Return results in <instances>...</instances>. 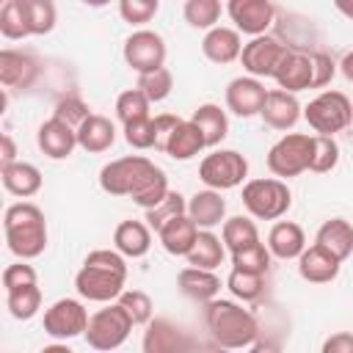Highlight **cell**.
<instances>
[{
  "instance_id": "ba28073f",
  "label": "cell",
  "mask_w": 353,
  "mask_h": 353,
  "mask_svg": "<svg viewBox=\"0 0 353 353\" xmlns=\"http://www.w3.org/2000/svg\"><path fill=\"white\" fill-rule=\"evenodd\" d=\"M309 157H312V135L306 132H287L281 135L270 152H268V168L279 179L298 176L309 171Z\"/></svg>"
},
{
  "instance_id": "ac0fdd59",
  "label": "cell",
  "mask_w": 353,
  "mask_h": 353,
  "mask_svg": "<svg viewBox=\"0 0 353 353\" xmlns=\"http://www.w3.org/2000/svg\"><path fill=\"white\" fill-rule=\"evenodd\" d=\"M339 268H342V259L334 256L328 248L323 245H306L298 256V273L303 281L309 284H328L339 276Z\"/></svg>"
},
{
  "instance_id": "f35d334b",
  "label": "cell",
  "mask_w": 353,
  "mask_h": 353,
  "mask_svg": "<svg viewBox=\"0 0 353 353\" xmlns=\"http://www.w3.org/2000/svg\"><path fill=\"white\" fill-rule=\"evenodd\" d=\"M226 287H229V292L234 295V298H240V301H256V298H262V292H265V276L262 273H251V270H240V268H232V273H229V279H226Z\"/></svg>"
},
{
  "instance_id": "d590c367",
  "label": "cell",
  "mask_w": 353,
  "mask_h": 353,
  "mask_svg": "<svg viewBox=\"0 0 353 353\" xmlns=\"http://www.w3.org/2000/svg\"><path fill=\"white\" fill-rule=\"evenodd\" d=\"M221 11H223L221 0H185V6H182L185 22L190 28H196V30L215 28L221 22Z\"/></svg>"
},
{
  "instance_id": "b9f144b4",
  "label": "cell",
  "mask_w": 353,
  "mask_h": 353,
  "mask_svg": "<svg viewBox=\"0 0 353 353\" xmlns=\"http://www.w3.org/2000/svg\"><path fill=\"white\" fill-rule=\"evenodd\" d=\"M25 3V14L30 22V36H47L55 22H58V11L52 0H22Z\"/></svg>"
},
{
  "instance_id": "8d00e7d4",
  "label": "cell",
  "mask_w": 353,
  "mask_h": 353,
  "mask_svg": "<svg viewBox=\"0 0 353 353\" xmlns=\"http://www.w3.org/2000/svg\"><path fill=\"white\" fill-rule=\"evenodd\" d=\"M0 33L6 39H28L30 36V22L25 14L22 0H6L0 8Z\"/></svg>"
},
{
  "instance_id": "9f6ffc18",
  "label": "cell",
  "mask_w": 353,
  "mask_h": 353,
  "mask_svg": "<svg viewBox=\"0 0 353 353\" xmlns=\"http://www.w3.org/2000/svg\"><path fill=\"white\" fill-rule=\"evenodd\" d=\"M334 6H336V11H339L345 19L353 22V0H334Z\"/></svg>"
},
{
  "instance_id": "f907efd6",
  "label": "cell",
  "mask_w": 353,
  "mask_h": 353,
  "mask_svg": "<svg viewBox=\"0 0 353 353\" xmlns=\"http://www.w3.org/2000/svg\"><path fill=\"white\" fill-rule=\"evenodd\" d=\"M336 69H339V63L328 52H312V72H314L312 74V88H325L334 80Z\"/></svg>"
},
{
  "instance_id": "6f0895ef",
  "label": "cell",
  "mask_w": 353,
  "mask_h": 353,
  "mask_svg": "<svg viewBox=\"0 0 353 353\" xmlns=\"http://www.w3.org/2000/svg\"><path fill=\"white\" fill-rule=\"evenodd\" d=\"M83 6H88V8H102V6H108L110 0H80Z\"/></svg>"
},
{
  "instance_id": "7c38bea8",
  "label": "cell",
  "mask_w": 353,
  "mask_h": 353,
  "mask_svg": "<svg viewBox=\"0 0 353 353\" xmlns=\"http://www.w3.org/2000/svg\"><path fill=\"white\" fill-rule=\"evenodd\" d=\"M287 52V44H281L279 39L262 33V36H251V41L243 44V52H240V63L248 74L254 77H273L276 74V66L281 61V55Z\"/></svg>"
},
{
  "instance_id": "816d5d0a",
  "label": "cell",
  "mask_w": 353,
  "mask_h": 353,
  "mask_svg": "<svg viewBox=\"0 0 353 353\" xmlns=\"http://www.w3.org/2000/svg\"><path fill=\"white\" fill-rule=\"evenodd\" d=\"M176 124H179V116H171V113L154 116V135H157L154 149L157 152H165V143H168V138H171V132H174Z\"/></svg>"
},
{
  "instance_id": "ffe728a7",
  "label": "cell",
  "mask_w": 353,
  "mask_h": 353,
  "mask_svg": "<svg viewBox=\"0 0 353 353\" xmlns=\"http://www.w3.org/2000/svg\"><path fill=\"white\" fill-rule=\"evenodd\" d=\"M143 353H176V350H188L193 347L190 336L171 320L157 317L146 323V334H143Z\"/></svg>"
},
{
  "instance_id": "f546056e",
  "label": "cell",
  "mask_w": 353,
  "mask_h": 353,
  "mask_svg": "<svg viewBox=\"0 0 353 353\" xmlns=\"http://www.w3.org/2000/svg\"><path fill=\"white\" fill-rule=\"evenodd\" d=\"M314 243L323 245V248H328L334 256H339L345 262L353 254V223L345 221V218H331V221H325L317 229Z\"/></svg>"
},
{
  "instance_id": "ee69618b",
  "label": "cell",
  "mask_w": 353,
  "mask_h": 353,
  "mask_svg": "<svg viewBox=\"0 0 353 353\" xmlns=\"http://www.w3.org/2000/svg\"><path fill=\"white\" fill-rule=\"evenodd\" d=\"M138 88H141L152 102H163V99L171 94V88H174V74H171L165 66H160V69H154V72H143V74H138Z\"/></svg>"
},
{
  "instance_id": "44dd1931",
  "label": "cell",
  "mask_w": 353,
  "mask_h": 353,
  "mask_svg": "<svg viewBox=\"0 0 353 353\" xmlns=\"http://www.w3.org/2000/svg\"><path fill=\"white\" fill-rule=\"evenodd\" d=\"M39 77V63L19 50H0V83L6 88H30Z\"/></svg>"
},
{
  "instance_id": "4316f807",
  "label": "cell",
  "mask_w": 353,
  "mask_h": 353,
  "mask_svg": "<svg viewBox=\"0 0 353 353\" xmlns=\"http://www.w3.org/2000/svg\"><path fill=\"white\" fill-rule=\"evenodd\" d=\"M113 245L127 259H141L152 248V226L143 221H121L113 229Z\"/></svg>"
},
{
  "instance_id": "6da1fadb",
  "label": "cell",
  "mask_w": 353,
  "mask_h": 353,
  "mask_svg": "<svg viewBox=\"0 0 353 353\" xmlns=\"http://www.w3.org/2000/svg\"><path fill=\"white\" fill-rule=\"evenodd\" d=\"M127 256L116 248H94L88 251L83 268L74 273V290L80 298L94 303H110L124 292L127 281Z\"/></svg>"
},
{
  "instance_id": "681fc988",
  "label": "cell",
  "mask_w": 353,
  "mask_h": 353,
  "mask_svg": "<svg viewBox=\"0 0 353 353\" xmlns=\"http://www.w3.org/2000/svg\"><path fill=\"white\" fill-rule=\"evenodd\" d=\"M28 284H36V270H33V265H28V259H19V262H14V265H8L3 270V287H6V292L19 290V287H28Z\"/></svg>"
},
{
  "instance_id": "d6a6232c",
  "label": "cell",
  "mask_w": 353,
  "mask_h": 353,
  "mask_svg": "<svg viewBox=\"0 0 353 353\" xmlns=\"http://www.w3.org/2000/svg\"><path fill=\"white\" fill-rule=\"evenodd\" d=\"M168 190H171V188H168V176H165V171L157 168V165L152 163V168L138 179V185H135V190L130 193V199H132L138 207L152 210L154 204H160V201L165 199Z\"/></svg>"
},
{
  "instance_id": "e0dca14e",
  "label": "cell",
  "mask_w": 353,
  "mask_h": 353,
  "mask_svg": "<svg viewBox=\"0 0 353 353\" xmlns=\"http://www.w3.org/2000/svg\"><path fill=\"white\" fill-rule=\"evenodd\" d=\"M259 116L273 130H292L298 124V119L303 116V108H301V102H298V97L292 91L273 88V91H268Z\"/></svg>"
},
{
  "instance_id": "52a82bcc",
  "label": "cell",
  "mask_w": 353,
  "mask_h": 353,
  "mask_svg": "<svg viewBox=\"0 0 353 353\" xmlns=\"http://www.w3.org/2000/svg\"><path fill=\"white\" fill-rule=\"evenodd\" d=\"M248 176V160L237 149H215L199 163V179L215 190H232Z\"/></svg>"
},
{
  "instance_id": "e575fe53",
  "label": "cell",
  "mask_w": 353,
  "mask_h": 353,
  "mask_svg": "<svg viewBox=\"0 0 353 353\" xmlns=\"http://www.w3.org/2000/svg\"><path fill=\"white\" fill-rule=\"evenodd\" d=\"M6 306H8V314L14 320L36 317V312L41 309V290H39V284H28V287L6 292Z\"/></svg>"
},
{
  "instance_id": "db71d44e",
  "label": "cell",
  "mask_w": 353,
  "mask_h": 353,
  "mask_svg": "<svg viewBox=\"0 0 353 353\" xmlns=\"http://www.w3.org/2000/svg\"><path fill=\"white\" fill-rule=\"evenodd\" d=\"M0 146H3V154H0L3 165L14 163V160H17V143H14V138H11L8 132H3V135H0Z\"/></svg>"
},
{
  "instance_id": "cb8c5ba5",
  "label": "cell",
  "mask_w": 353,
  "mask_h": 353,
  "mask_svg": "<svg viewBox=\"0 0 353 353\" xmlns=\"http://www.w3.org/2000/svg\"><path fill=\"white\" fill-rule=\"evenodd\" d=\"M0 179H3V188L19 199H30L41 190V171L25 160H14L8 165H0Z\"/></svg>"
},
{
  "instance_id": "d4e9b609",
  "label": "cell",
  "mask_w": 353,
  "mask_h": 353,
  "mask_svg": "<svg viewBox=\"0 0 353 353\" xmlns=\"http://www.w3.org/2000/svg\"><path fill=\"white\" fill-rule=\"evenodd\" d=\"M157 237L163 243V248L171 254V256H188V251L193 248L196 237H199V226L193 223V218L185 212V215H176L171 218L168 223H163L157 229Z\"/></svg>"
},
{
  "instance_id": "83f0119b",
  "label": "cell",
  "mask_w": 353,
  "mask_h": 353,
  "mask_svg": "<svg viewBox=\"0 0 353 353\" xmlns=\"http://www.w3.org/2000/svg\"><path fill=\"white\" fill-rule=\"evenodd\" d=\"M201 149H207V141L201 135V130L193 124V119H179V124L174 127L168 143H165V154L171 160H193L196 154H201Z\"/></svg>"
},
{
  "instance_id": "f1b7e54d",
  "label": "cell",
  "mask_w": 353,
  "mask_h": 353,
  "mask_svg": "<svg viewBox=\"0 0 353 353\" xmlns=\"http://www.w3.org/2000/svg\"><path fill=\"white\" fill-rule=\"evenodd\" d=\"M116 141V127L108 116H99V113H91L80 127H77V146L91 152V154H99V152H108Z\"/></svg>"
},
{
  "instance_id": "74e56055",
  "label": "cell",
  "mask_w": 353,
  "mask_h": 353,
  "mask_svg": "<svg viewBox=\"0 0 353 353\" xmlns=\"http://www.w3.org/2000/svg\"><path fill=\"white\" fill-rule=\"evenodd\" d=\"M339 163V143L334 135H312V157H309V171L314 174H328Z\"/></svg>"
},
{
  "instance_id": "60d3db41",
  "label": "cell",
  "mask_w": 353,
  "mask_h": 353,
  "mask_svg": "<svg viewBox=\"0 0 353 353\" xmlns=\"http://www.w3.org/2000/svg\"><path fill=\"white\" fill-rule=\"evenodd\" d=\"M270 256H273V254H270L268 243L259 240V243H254V245H245V248L234 251V254H232V268L268 276V270H270Z\"/></svg>"
},
{
  "instance_id": "f5cc1de1",
  "label": "cell",
  "mask_w": 353,
  "mask_h": 353,
  "mask_svg": "<svg viewBox=\"0 0 353 353\" xmlns=\"http://www.w3.org/2000/svg\"><path fill=\"white\" fill-rule=\"evenodd\" d=\"M323 353H353V334L336 331L323 342Z\"/></svg>"
},
{
  "instance_id": "7402d4cb",
  "label": "cell",
  "mask_w": 353,
  "mask_h": 353,
  "mask_svg": "<svg viewBox=\"0 0 353 353\" xmlns=\"http://www.w3.org/2000/svg\"><path fill=\"white\" fill-rule=\"evenodd\" d=\"M188 215L193 218V223L199 229H215L226 221V201L221 196V190L215 188H204L196 190L188 199Z\"/></svg>"
},
{
  "instance_id": "603a6c76",
  "label": "cell",
  "mask_w": 353,
  "mask_h": 353,
  "mask_svg": "<svg viewBox=\"0 0 353 353\" xmlns=\"http://www.w3.org/2000/svg\"><path fill=\"white\" fill-rule=\"evenodd\" d=\"M176 287H179V292L185 298H190L196 303H207V301L218 298L221 279L210 268H193V265H188V268H182L176 273Z\"/></svg>"
},
{
  "instance_id": "1f68e13d",
  "label": "cell",
  "mask_w": 353,
  "mask_h": 353,
  "mask_svg": "<svg viewBox=\"0 0 353 353\" xmlns=\"http://www.w3.org/2000/svg\"><path fill=\"white\" fill-rule=\"evenodd\" d=\"M223 254H226V245L218 234H212V229H199V237L193 243V248L188 251V265L193 268H210L215 270L221 262H223Z\"/></svg>"
},
{
  "instance_id": "f6af8a7d",
  "label": "cell",
  "mask_w": 353,
  "mask_h": 353,
  "mask_svg": "<svg viewBox=\"0 0 353 353\" xmlns=\"http://www.w3.org/2000/svg\"><path fill=\"white\" fill-rule=\"evenodd\" d=\"M116 301L124 306V312L130 314V320H132L135 325H146V323L152 320L154 306H152V298H149L143 290H124Z\"/></svg>"
},
{
  "instance_id": "c3c4849f",
  "label": "cell",
  "mask_w": 353,
  "mask_h": 353,
  "mask_svg": "<svg viewBox=\"0 0 353 353\" xmlns=\"http://www.w3.org/2000/svg\"><path fill=\"white\" fill-rule=\"evenodd\" d=\"M52 116H58V119H63L66 124H72L74 130L91 116V110H88V105L80 99V97H74V94H69V97H63V99H58V105H55V113Z\"/></svg>"
},
{
  "instance_id": "bcb514c9",
  "label": "cell",
  "mask_w": 353,
  "mask_h": 353,
  "mask_svg": "<svg viewBox=\"0 0 353 353\" xmlns=\"http://www.w3.org/2000/svg\"><path fill=\"white\" fill-rule=\"evenodd\" d=\"M160 0H119V17L130 25H146L154 19Z\"/></svg>"
},
{
  "instance_id": "7bdbcfd3",
  "label": "cell",
  "mask_w": 353,
  "mask_h": 353,
  "mask_svg": "<svg viewBox=\"0 0 353 353\" xmlns=\"http://www.w3.org/2000/svg\"><path fill=\"white\" fill-rule=\"evenodd\" d=\"M146 212V223L157 232L163 223H168L171 218H176V215H185L188 212V201H185V196L182 193H176V190H168L165 193V199L160 201V204H154L152 210H143Z\"/></svg>"
},
{
  "instance_id": "836d02e7",
  "label": "cell",
  "mask_w": 353,
  "mask_h": 353,
  "mask_svg": "<svg viewBox=\"0 0 353 353\" xmlns=\"http://www.w3.org/2000/svg\"><path fill=\"white\" fill-rule=\"evenodd\" d=\"M221 240H223L226 251L234 254V251H240L245 245L259 243V229H256V223L248 215H232L221 226Z\"/></svg>"
},
{
  "instance_id": "ab89813d",
  "label": "cell",
  "mask_w": 353,
  "mask_h": 353,
  "mask_svg": "<svg viewBox=\"0 0 353 353\" xmlns=\"http://www.w3.org/2000/svg\"><path fill=\"white\" fill-rule=\"evenodd\" d=\"M149 105L152 99L135 85V88H127L116 97V116L121 124H130V121H138V119H146L149 116Z\"/></svg>"
},
{
  "instance_id": "30bf717a",
  "label": "cell",
  "mask_w": 353,
  "mask_h": 353,
  "mask_svg": "<svg viewBox=\"0 0 353 353\" xmlns=\"http://www.w3.org/2000/svg\"><path fill=\"white\" fill-rule=\"evenodd\" d=\"M152 168V160L143 154H127L119 160H110L99 171V188L108 196H127L135 190L138 179Z\"/></svg>"
},
{
  "instance_id": "7dc6e473",
  "label": "cell",
  "mask_w": 353,
  "mask_h": 353,
  "mask_svg": "<svg viewBox=\"0 0 353 353\" xmlns=\"http://www.w3.org/2000/svg\"><path fill=\"white\" fill-rule=\"evenodd\" d=\"M124 141L132 146V149H154V119L146 116V119H138V121H130L124 124Z\"/></svg>"
},
{
  "instance_id": "4dcf8cb0",
  "label": "cell",
  "mask_w": 353,
  "mask_h": 353,
  "mask_svg": "<svg viewBox=\"0 0 353 353\" xmlns=\"http://www.w3.org/2000/svg\"><path fill=\"white\" fill-rule=\"evenodd\" d=\"M193 124L201 130V135H204V141H207V146L212 149V146H218L226 135H229V119H226V110L221 108V105H215V102H204V105H199L196 110H193Z\"/></svg>"
},
{
  "instance_id": "d6986e66",
  "label": "cell",
  "mask_w": 353,
  "mask_h": 353,
  "mask_svg": "<svg viewBox=\"0 0 353 353\" xmlns=\"http://www.w3.org/2000/svg\"><path fill=\"white\" fill-rule=\"evenodd\" d=\"M201 52L207 61L223 66L232 61H240L243 52V33L237 28H226V25H215L204 33L201 39Z\"/></svg>"
},
{
  "instance_id": "5b68a950",
  "label": "cell",
  "mask_w": 353,
  "mask_h": 353,
  "mask_svg": "<svg viewBox=\"0 0 353 353\" xmlns=\"http://www.w3.org/2000/svg\"><path fill=\"white\" fill-rule=\"evenodd\" d=\"M303 119L317 135H336L353 124V102L342 91H320L303 108Z\"/></svg>"
},
{
  "instance_id": "9a60e30c",
  "label": "cell",
  "mask_w": 353,
  "mask_h": 353,
  "mask_svg": "<svg viewBox=\"0 0 353 353\" xmlns=\"http://www.w3.org/2000/svg\"><path fill=\"white\" fill-rule=\"evenodd\" d=\"M312 52H303V50H295V47H287V52L281 55L279 66H276V74L273 80L279 83V88L284 91H306L312 88Z\"/></svg>"
},
{
  "instance_id": "7a4b0ae2",
  "label": "cell",
  "mask_w": 353,
  "mask_h": 353,
  "mask_svg": "<svg viewBox=\"0 0 353 353\" xmlns=\"http://www.w3.org/2000/svg\"><path fill=\"white\" fill-rule=\"evenodd\" d=\"M201 320H204V328L218 347L243 350V347H254L259 339L256 317L234 301H226V298L207 301L201 309Z\"/></svg>"
},
{
  "instance_id": "2e32d148",
  "label": "cell",
  "mask_w": 353,
  "mask_h": 353,
  "mask_svg": "<svg viewBox=\"0 0 353 353\" xmlns=\"http://www.w3.org/2000/svg\"><path fill=\"white\" fill-rule=\"evenodd\" d=\"M36 143L50 160H66L77 146V130L72 124H66L63 119L50 116L47 121L39 124Z\"/></svg>"
},
{
  "instance_id": "9c48e42d",
  "label": "cell",
  "mask_w": 353,
  "mask_h": 353,
  "mask_svg": "<svg viewBox=\"0 0 353 353\" xmlns=\"http://www.w3.org/2000/svg\"><path fill=\"white\" fill-rule=\"evenodd\" d=\"M124 61L132 72L143 74V72H154L160 66H165V39L157 30L149 28H138L124 39Z\"/></svg>"
},
{
  "instance_id": "8992f818",
  "label": "cell",
  "mask_w": 353,
  "mask_h": 353,
  "mask_svg": "<svg viewBox=\"0 0 353 353\" xmlns=\"http://www.w3.org/2000/svg\"><path fill=\"white\" fill-rule=\"evenodd\" d=\"M132 325L135 323L130 320L124 306L119 301H110L105 309H99L88 317V328L83 336H85L88 347H94V350H116L127 342Z\"/></svg>"
},
{
  "instance_id": "4fadbf2b",
  "label": "cell",
  "mask_w": 353,
  "mask_h": 353,
  "mask_svg": "<svg viewBox=\"0 0 353 353\" xmlns=\"http://www.w3.org/2000/svg\"><path fill=\"white\" fill-rule=\"evenodd\" d=\"M265 97H268V88L259 77L240 74V77L229 80L223 99H226V110H232L240 119H251V116H259V110L265 105Z\"/></svg>"
},
{
  "instance_id": "3957f363",
  "label": "cell",
  "mask_w": 353,
  "mask_h": 353,
  "mask_svg": "<svg viewBox=\"0 0 353 353\" xmlns=\"http://www.w3.org/2000/svg\"><path fill=\"white\" fill-rule=\"evenodd\" d=\"M3 232L8 251L19 259H36L47 248V221L33 201H17L6 207Z\"/></svg>"
},
{
  "instance_id": "484cf974",
  "label": "cell",
  "mask_w": 353,
  "mask_h": 353,
  "mask_svg": "<svg viewBox=\"0 0 353 353\" xmlns=\"http://www.w3.org/2000/svg\"><path fill=\"white\" fill-rule=\"evenodd\" d=\"M268 248L276 259H298L306 248V234L295 221H276L268 232Z\"/></svg>"
},
{
  "instance_id": "8fae6325",
  "label": "cell",
  "mask_w": 353,
  "mask_h": 353,
  "mask_svg": "<svg viewBox=\"0 0 353 353\" xmlns=\"http://www.w3.org/2000/svg\"><path fill=\"white\" fill-rule=\"evenodd\" d=\"M88 309L74 298H61L44 312V334L52 339H74L88 328Z\"/></svg>"
},
{
  "instance_id": "5bb4252c",
  "label": "cell",
  "mask_w": 353,
  "mask_h": 353,
  "mask_svg": "<svg viewBox=\"0 0 353 353\" xmlns=\"http://www.w3.org/2000/svg\"><path fill=\"white\" fill-rule=\"evenodd\" d=\"M226 14L245 36H262L273 25L276 8L270 0H226Z\"/></svg>"
},
{
  "instance_id": "11a10c76",
  "label": "cell",
  "mask_w": 353,
  "mask_h": 353,
  "mask_svg": "<svg viewBox=\"0 0 353 353\" xmlns=\"http://www.w3.org/2000/svg\"><path fill=\"white\" fill-rule=\"evenodd\" d=\"M339 72H342V77H345L347 83H353V50L342 55V61H339Z\"/></svg>"
},
{
  "instance_id": "277c9868",
  "label": "cell",
  "mask_w": 353,
  "mask_h": 353,
  "mask_svg": "<svg viewBox=\"0 0 353 353\" xmlns=\"http://www.w3.org/2000/svg\"><path fill=\"white\" fill-rule=\"evenodd\" d=\"M243 207L251 218L259 221H279L292 207V193L284 179L265 176V179H248L243 185Z\"/></svg>"
}]
</instances>
